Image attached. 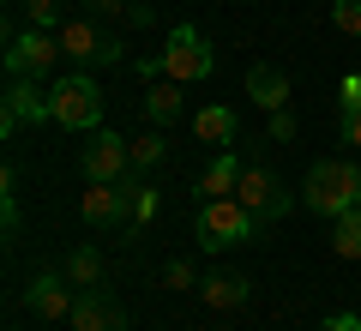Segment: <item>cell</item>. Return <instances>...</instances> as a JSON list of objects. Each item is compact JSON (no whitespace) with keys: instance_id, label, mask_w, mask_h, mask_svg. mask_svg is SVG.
<instances>
[{"instance_id":"1","label":"cell","mask_w":361,"mask_h":331,"mask_svg":"<svg viewBox=\"0 0 361 331\" xmlns=\"http://www.w3.org/2000/svg\"><path fill=\"white\" fill-rule=\"evenodd\" d=\"M301 205H307L313 217H343L361 205V163L355 157H325V163L307 169V187H301Z\"/></svg>"},{"instance_id":"2","label":"cell","mask_w":361,"mask_h":331,"mask_svg":"<svg viewBox=\"0 0 361 331\" xmlns=\"http://www.w3.org/2000/svg\"><path fill=\"white\" fill-rule=\"evenodd\" d=\"M199 247L205 253H229V247H247L259 235V217L247 211L241 199H199Z\"/></svg>"},{"instance_id":"3","label":"cell","mask_w":361,"mask_h":331,"mask_svg":"<svg viewBox=\"0 0 361 331\" xmlns=\"http://www.w3.org/2000/svg\"><path fill=\"white\" fill-rule=\"evenodd\" d=\"M49 97H54V127L78 133V139L103 127V90H97V78H90L85 66H78V73H66V78H54Z\"/></svg>"},{"instance_id":"4","label":"cell","mask_w":361,"mask_h":331,"mask_svg":"<svg viewBox=\"0 0 361 331\" xmlns=\"http://www.w3.org/2000/svg\"><path fill=\"white\" fill-rule=\"evenodd\" d=\"M217 73V54H211V42L199 37L193 25H175L169 30V49H163V78H175V85H199V78Z\"/></svg>"},{"instance_id":"5","label":"cell","mask_w":361,"mask_h":331,"mask_svg":"<svg viewBox=\"0 0 361 331\" xmlns=\"http://www.w3.org/2000/svg\"><path fill=\"white\" fill-rule=\"evenodd\" d=\"M54 121V97L42 90V78H6V102H0V133L13 139L18 127H42Z\"/></svg>"},{"instance_id":"6","label":"cell","mask_w":361,"mask_h":331,"mask_svg":"<svg viewBox=\"0 0 361 331\" xmlns=\"http://www.w3.org/2000/svg\"><path fill=\"white\" fill-rule=\"evenodd\" d=\"M127 163H133V145L121 139V133H109V127L85 133V145H78L85 181H127Z\"/></svg>"},{"instance_id":"7","label":"cell","mask_w":361,"mask_h":331,"mask_svg":"<svg viewBox=\"0 0 361 331\" xmlns=\"http://www.w3.org/2000/svg\"><path fill=\"white\" fill-rule=\"evenodd\" d=\"M78 211H85V223H97V229H121L133 217V181H85Z\"/></svg>"},{"instance_id":"8","label":"cell","mask_w":361,"mask_h":331,"mask_svg":"<svg viewBox=\"0 0 361 331\" xmlns=\"http://www.w3.org/2000/svg\"><path fill=\"white\" fill-rule=\"evenodd\" d=\"M235 199H241L247 211L259 217V223H277V217L295 205L283 187H277V175H271L265 163H253V157H247V169H241V187H235Z\"/></svg>"},{"instance_id":"9","label":"cell","mask_w":361,"mask_h":331,"mask_svg":"<svg viewBox=\"0 0 361 331\" xmlns=\"http://www.w3.org/2000/svg\"><path fill=\"white\" fill-rule=\"evenodd\" d=\"M61 54L78 61V66H115L121 61V37L97 30L90 18H73V25H61Z\"/></svg>"},{"instance_id":"10","label":"cell","mask_w":361,"mask_h":331,"mask_svg":"<svg viewBox=\"0 0 361 331\" xmlns=\"http://www.w3.org/2000/svg\"><path fill=\"white\" fill-rule=\"evenodd\" d=\"M61 61V30H18L13 49H6V73L13 78H42Z\"/></svg>"},{"instance_id":"11","label":"cell","mask_w":361,"mask_h":331,"mask_svg":"<svg viewBox=\"0 0 361 331\" xmlns=\"http://www.w3.org/2000/svg\"><path fill=\"white\" fill-rule=\"evenodd\" d=\"M73 301H78V289H73L66 271H42V277H30V289H25V307L37 319H73Z\"/></svg>"},{"instance_id":"12","label":"cell","mask_w":361,"mask_h":331,"mask_svg":"<svg viewBox=\"0 0 361 331\" xmlns=\"http://www.w3.org/2000/svg\"><path fill=\"white\" fill-rule=\"evenodd\" d=\"M66 325H73V331H127V307H121L109 289H78Z\"/></svg>"},{"instance_id":"13","label":"cell","mask_w":361,"mask_h":331,"mask_svg":"<svg viewBox=\"0 0 361 331\" xmlns=\"http://www.w3.org/2000/svg\"><path fill=\"white\" fill-rule=\"evenodd\" d=\"M241 169H247V157L235 151V145H223V151L211 157V169L199 175V199H235V187H241Z\"/></svg>"},{"instance_id":"14","label":"cell","mask_w":361,"mask_h":331,"mask_svg":"<svg viewBox=\"0 0 361 331\" xmlns=\"http://www.w3.org/2000/svg\"><path fill=\"white\" fill-rule=\"evenodd\" d=\"M247 97H253L265 115H271V109H289V73H283V66H271V61H259L253 73H247Z\"/></svg>"},{"instance_id":"15","label":"cell","mask_w":361,"mask_h":331,"mask_svg":"<svg viewBox=\"0 0 361 331\" xmlns=\"http://www.w3.org/2000/svg\"><path fill=\"white\" fill-rule=\"evenodd\" d=\"M247 295H253V283H247L241 271H211V277H199V301H205V307H217V313L241 307Z\"/></svg>"},{"instance_id":"16","label":"cell","mask_w":361,"mask_h":331,"mask_svg":"<svg viewBox=\"0 0 361 331\" xmlns=\"http://www.w3.org/2000/svg\"><path fill=\"white\" fill-rule=\"evenodd\" d=\"M145 115H151V127H175V121H180V85H175V78H151V90H145Z\"/></svg>"},{"instance_id":"17","label":"cell","mask_w":361,"mask_h":331,"mask_svg":"<svg viewBox=\"0 0 361 331\" xmlns=\"http://www.w3.org/2000/svg\"><path fill=\"white\" fill-rule=\"evenodd\" d=\"M193 133H199L205 145H229L235 133H241V121H235L223 102H211V109H199V115H193Z\"/></svg>"},{"instance_id":"18","label":"cell","mask_w":361,"mask_h":331,"mask_svg":"<svg viewBox=\"0 0 361 331\" xmlns=\"http://www.w3.org/2000/svg\"><path fill=\"white\" fill-rule=\"evenodd\" d=\"M66 277H73V289H103V253L97 247H73L66 253Z\"/></svg>"},{"instance_id":"19","label":"cell","mask_w":361,"mask_h":331,"mask_svg":"<svg viewBox=\"0 0 361 331\" xmlns=\"http://www.w3.org/2000/svg\"><path fill=\"white\" fill-rule=\"evenodd\" d=\"M331 253L337 259H361V205L343 217H331Z\"/></svg>"},{"instance_id":"20","label":"cell","mask_w":361,"mask_h":331,"mask_svg":"<svg viewBox=\"0 0 361 331\" xmlns=\"http://www.w3.org/2000/svg\"><path fill=\"white\" fill-rule=\"evenodd\" d=\"M163 157H169L163 127H151V133H139V139H133V169H139V175H151V169L163 163Z\"/></svg>"},{"instance_id":"21","label":"cell","mask_w":361,"mask_h":331,"mask_svg":"<svg viewBox=\"0 0 361 331\" xmlns=\"http://www.w3.org/2000/svg\"><path fill=\"white\" fill-rule=\"evenodd\" d=\"M331 25L343 37H361V0H331Z\"/></svg>"},{"instance_id":"22","label":"cell","mask_w":361,"mask_h":331,"mask_svg":"<svg viewBox=\"0 0 361 331\" xmlns=\"http://www.w3.org/2000/svg\"><path fill=\"white\" fill-rule=\"evenodd\" d=\"M295 139V115L289 109H271V121H265V145H289Z\"/></svg>"},{"instance_id":"23","label":"cell","mask_w":361,"mask_h":331,"mask_svg":"<svg viewBox=\"0 0 361 331\" xmlns=\"http://www.w3.org/2000/svg\"><path fill=\"white\" fill-rule=\"evenodd\" d=\"M25 18H30V30H49L61 18V0H25Z\"/></svg>"},{"instance_id":"24","label":"cell","mask_w":361,"mask_h":331,"mask_svg":"<svg viewBox=\"0 0 361 331\" xmlns=\"http://www.w3.org/2000/svg\"><path fill=\"white\" fill-rule=\"evenodd\" d=\"M163 283H169V289H199V271L187 265V259H169V265H163Z\"/></svg>"},{"instance_id":"25","label":"cell","mask_w":361,"mask_h":331,"mask_svg":"<svg viewBox=\"0 0 361 331\" xmlns=\"http://www.w3.org/2000/svg\"><path fill=\"white\" fill-rule=\"evenodd\" d=\"M157 217V187H139L133 181V223H151Z\"/></svg>"},{"instance_id":"26","label":"cell","mask_w":361,"mask_h":331,"mask_svg":"<svg viewBox=\"0 0 361 331\" xmlns=\"http://www.w3.org/2000/svg\"><path fill=\"white\" fill-rule=\"evenodd\" d=\"M337 109H343V115H355V109H361V73H349L343 85H337Z\"/></svg>"},{"instance_id":"27","label":"cell","mask_w":361,"mask_h":331,"mask_svg":"<svg viewBox=\"0 0 361 331\" xmlns=\"http://www.w3.org/2000/svg\"><path fill=\"white\" fill-rule=\"evenodd\" d=\"M133 13V0H85V18H121Z\"/></svg>"},{"instance_id":"28","label":"cell","mask_w":361,"mask_h":331,"mask_svg":"<svg viewBox=\"0 0 361 331\" xmlns=\"http://www.w3.org/2000/svg\"><path fill=\"white\" fill-rule=\"evenodd\" d=\"M337 139H343L349 151H361V109H355V115H343V121H337Z\"/></svg>"},{"instance_id":"29","label":"cell","mask_w":361,"mask_h":331,"mask_svg":"<svg viewBox=\"0 0 361 331\" xmlns=\"http://www.w3.org/2000/svg\"><path fill=\"white\" fill-rule=\"evenodd\" d=\"M319 331H361V313H331Z\"/></svg>"},{"instance_id":"30","label":"cell","mask_w":361,"mask_h":331,"mask_svg":"<svg viewBox=\"0 0 361 331\" xmlns=\"http://www.w3.org/2000/svg\"><path fill=\"white\" fill-rule=\"evenodd\" d=\"M133 73H139V78H163V54H145V61H133Z\"/></svg>"},{"instance_id":"31","label":"cell","mask_w":361,"mask_h":331,"mask_svg":"<svg viewBox=\"0 0 361 331\" xmlns=\"http://www.w3.org/2000/svg\"><path fill=\"white\" fill-rule=\"evenodd\" d=\"M235 6H247V0H235Z\"/></svg>"}]
</instances>
